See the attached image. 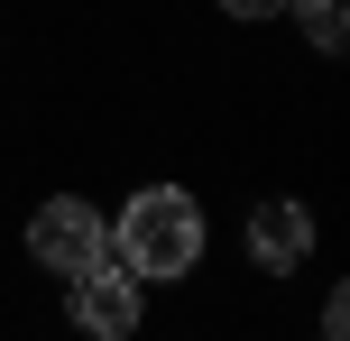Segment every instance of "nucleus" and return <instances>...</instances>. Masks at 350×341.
I'll return each instance as SVG.
<instances>
[{
  "instance_id": "f257e3e1",
  "label": "nucleus",
  "mask_w": 350,
  "mask_h": 341,
  "mask_svg": "<svg viewBox=\"0 0 350 341\" xmlns=\"http://www.w3.org/2000/svg\"><path fill=\"white\" fill-rule=\"evenodd\" d=\"M111 258H120L139 286L193 277V258H203V203H193L185 185H139V194L111 213Z\"/></svg>"
},
{
  "instance_id": "f03ea898",
  "label": "nucleus",
  "mask_w": 350,
  "mask_h": 341,
  "mask_svg": "<svg viewBox=\"0 0 350 341\" xmlns=\"http://www.w3.org/2000/svg\"><path fill=\"white\" fill-rule=\"evenodd\" d=\"M65 323L83 341H129L148 323V295H139V277H129L120 258H92V268L65 277Z\"/></svg>"
},
{
  "instance_id": "7ed1b4c3",
  "label": "nucleus",
  "mask_w": 350,
  "mask_h": 341,
  "mask_svg": "<svg viewBox=\"0 0 350 341\" xmlns=\"http://www.w3.org/2000/svg\"><path fill=\"white\" fill-rule=\"evenodd\" d=\"M28 258L46 277H74V268H92V258H111V213H92L83 194H46L28 213Z\"/></svg>"
},
{
  "instance_id": "20e7f679",
  "label": "nucleus",
  "mask_w": 350,
  "mask_h": 341,
  "mask_svg": "<svg viewBox=\"0 0 350 341\" xmlns=\"http://www.w3.org/2000/svg\"><path fill=\"white\" fill-rule=\"evenodd\" d=\"M249 258H258L267 277H295L304 258H314V213H304L295 194H267L258 213H249Z\"/></svg>"
},
{
  "instance_id": "39448f33",
  "label": "nucleus",
  "mask_w": 350,
  "mask_h": 341,
  "mask_svg": "<svg viewBox=\"0 0 350 341\" xmlns=\"http://www.w3.org/2000/svg\"><path fill=\"white\" fill-rule=\"evenodd\" d=\"M286 18H304V46L314 55H341V0H295Z\"/></svg>"
},
{
  "instance_id": "423d86ee",
  "label": "nucleus",
  "mask_w": 350,
  "mask_h": 341,
  "mask_svg": "<svg viewBox=\"0 0 350 341\" xmlns=\"http://www.w3.org/2000/svg\"><path fill=\"white\" fill-rule=\"evenodd\" d=\"M295 0H221V18H240V28H267V18H286Z\"/></svg>"
}]
</instances>
